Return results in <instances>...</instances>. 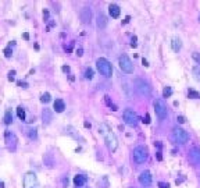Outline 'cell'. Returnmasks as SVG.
Wrapping results in <instances>:
<instances>
[{"label":"cell","instance_id":"6da1fadb","mask_svg":"<svg viewBox=\"0 0 200 188\" xmlns=\"http://www.w3.org/2000/svg\"><path fill=\"white\" fill-rule=\"evenodd\" d=\"M99 132L103 135V138H104V142H106V145H107L108 151H110V152H115L117 148H118V139H117L115 134L111 131L110 126H108V124H106V123L100 124V126H99Z\"/></svg>","mask_w":200,"mask_h":188},{"label":"cell","instance_id":"7a4b0ae2","mask_svg":"<svg viewBox=\"0 0 200 188\" xmlns=\"http://www.w3.org/2000/svg\"><path fill=\"white\" fill-rule=\"evenodd\" d=\"M96 67L99 70V73L102 75H104L106 78H110L111 74H113V67H111L110 62L107 59H104V57H99L96 60Z\"/></svg>","mask_w":200,"mask_h":188},{"label":"cell","instance_id":"3957f363","mask_svg":"<svg viewBox=\"0 0 200 188\" xmlns=\"http://www.w3.org/2000/svg\"><path fill=\"white\" fill-rule=\"evenodd\" d=\"M133 159H135L136 163H144L147 160V156H149V151H147L146 146L139 145L133 149Z\"/></svg>","mask_w":200,"mask_h":188},{"label":"cell","instance_id":"277c9868","mask_svg":"<svg viewBox=\"0 0 200 188\" xmlns=\"http://www.w3.org/2000/svg\"><path fill=\"white\" fill-rule=\"evenodd\" d=\"M122 118H124L125 124H128V126H131V127L138 126V123H139L138 114H136V112L132 109H125L124 113H122Z\"/></svg>","mask_w":200,"mask_h":188},{"label":"cell","instance_id":"5b68a950","mask_svg":"<svg viewBox=\"0 0 200 188\" xmlns=\"http://www.w3.org/2000/svg\"><path fill=\"white\" fill-rule=\"evenodd\" d=\"M22 185L24 188H39V182H38V177L33 171H28L25 173L24 178H22Z\"/></svg>","mask_w":200,"mask_h":188},{"label":"cell","instance_id":"8992f818","mask_svg":"<svg viewBox=\"0 0 200 188\" xmlns=\"http://www.w3.org/2000/svg\"><path fill=\"white\" fill-rule=\"evenodd\" d=\"M118 64H119V68H121L124 73H127V74H132L133 73V64H132L131 59L127 56V54H122V56H119Z\"/></svg>","mask_w":200,"mask_h":188},{"label":"cell","instance_id":"52a82bcc","mask_svg":"<svg viewBox=\"0 0 200 188\" xmlns=\"http://www.w3.org/2000/svg\"><path fill=\"white\" fill-rule=\"evenodd\" d=\"M153 106H154V112H156V114L158 116V118H165L167 117V106L161 99H156Z\"/></svg>","mask_w":200,"mask_h":188},{"label":"cell","instance_id":"ba28073f","mask_svg":"<svg viewBox=\"0 0 200 188\" xmlns=\"http://www.w3.org/2000/svg\"><path fill=\"white\" fill-rule=\"evenodd\" d=\"M172 135H174V139L179 143H185V142H188V139H189V134L183 128H181V127L174 128Z\"/></svg>","mask_w":200,"mask_h":188},{"label":"cell","instance_id":"9c48e42d","mask_svg":"<svg viewBox=\"0 0 200 188\" xmlns=\"http://www.w3.org/2000/svg\"><path fill=\"white\" fill-rule=\"evenodd\" d=\"M135 87L140 95H150V87L143 79H135Z\"/></svg>","mask_w":200,"mask_h":188},{"label":"cell","instance_id":"30bf717a","mask_svg":"<svg viewBox=\"0 0 200 188\" xmlns=\"http://www.w3.org/2000/svg\"><path fill=\"white\" fill-rule=\"evenodd\" d=\"M79 17H81V21H82L83 24H90L92 21V10L90 7H82L79 11Z\"/></svg>","mask_w":200,"mask_h":188},{"label":"cell","instance_id":"8fae6325","mask_svg":"<svg viewBox=\"0 0 200 188\" xmlns=\"http://www.w3.org/2000/svg\"><path fill=\"white\" fill-rule=\"evenodd\" d=\"M139 182H140L143 187H149V185L152 184V174H150V171H147V170L142 171V173L139 174Z\"/></svg>","mask_w":200,"mask_h":188},{"label":"cell","instance_id":"7c38bea8","mask_svg":"<svg viewBox=\"0 0 200 188\" xmlns=\"http://www.w3.org/2000/svg\"><path fill=\"white\" fill-rule=\"evenodd\" d=\"M189 159H190L193 163L199 164V163H200V148L193 146V148L189 151Z\"/></svg>","mask_w":200,"mask_h":188},{"label":"cell","instance_id":"4fadbf2b","mask_svg":"<svg viewBox=\"0 0 200 188\" xmlns=\"http://www.w3.org/2000/svg\"><path fill=\"white\" fill-rule=\"evenodd\" d=\"M42 120H43V124L44 126H47V124L52 123L53 120V112L50 109H43V112H42Z\"/></svg>","mask_w":200,"mask_h":188},{"label":"cell","instance_id":"5bb4252c","mask_svg":"<svg viewBox=\"0 0 200 188\" xmlns=\"http://www.w3.org/2000/svg\"><path fill=\"white\" fill-rule=\"evenodd\" d=\"M86 181H88V177H86L85 174H77V176L74 177V184L77 185V187H83V185L86 184Z\"/></svg>","mask_w":200,"mask_h":188},{"label":"cell","instance_id":"9a60e30c","mask_svg":"<svg viewBox=\"0 0 200 188\" xmlns=\"http://www.w3.org/2000/svg\"><path fill=\"white\" fill-rule=\"evenodd\" d=\"M108 13H110V15L113 18H118L119 14H121V9L117 4H110L108 6Z\"/></svg>","mask_w":200,"mask_h":188},{"label":"cell","instance_id":"2e32d148","mask_svg":"<svg viewBox=\"0 0 200 188\" xmlns=\"http://www.w3.org/2000/svg\"><path fill=\"white\" fill-rule=\"evenodd\" d=\"M171 48H172V50L174 52H179L181 49H182V41L179 39V38H177V36H174L171 39Z\"/></svg>","mask_w":200,"mask_h":188},{"label":"cell","instance_id":"e0dca14e","mask_svg":"<svg viewBox=\"0 0 200 188\" xmlns=\"http://www.w3.org/2000/svg\"><path fill=\"white\" fill-rule=\"evenodd\" d=\"M107 23H108V20H107V17H106L104 14H99V15H97L96 24H97V27H99L100 29H104L106 27H107Z\"/></svg>","mask_w":200,"mask_h":188},{"label":"cell","instance_id":"ac0fdd59","mask_svg":"<svg viewBox=\"0 0 200 188\" xmlns=\"http://www.w3.org/2000/svg\"><path fill=\"white\" fill-rule=\"evenodd\" d=\"M65 109V103H64L63 99H56L54 100V110L57 113H63Z\"/></svg>","mask_w":200,"mask_h":188},{"label":"cell","instance_id":"d6986e66","mask_svg":"<svg viewBox=\"0 0 200 188\" xmlns=\"http://www.w3.org/2000/svg\"><path fill=\"white\" fill-rule=\"evenodd\" d=\"M43 163L47 166V167H53L54 164V159H53V155L52 153H46L43 156Z\"/></svg>","mask_w":200,"mask_h":188},{"label":"cell","instance_id":"ffe728a7","mask_svg":"<svg viewBox=\"0 0 200 188\" xmlns=\"http://www.w3.org/2000/svg\"><path fill=\"white\" fill-rule=\"evenodd\" d=\"M13 123V114H11V112L10 110H7V112H6V114H4V124H11Z\"/></svg>","mask_w":200,"mask_h":188},{"label":"cell","instance_id":"44dd1931","mask_svg":"<svg viewBox=\"0 0 200 188\" xmlns=\"http://www.w3.org/2000/svg\"><path fill=\"white\" fill-rule=\"evenodd\" d=\"M192 73H193L194 79L200 82V66H196V67H193V70H192Z\"/></svg>","mask_w":200,"mask_h":188},{"label":"cell","instance_id":"7402d4cb","mask_svg":"<svg viewBox=\"0 0 200 188\" xmlns=\"http://www.w3.org/2000/svg\"><path fill=\"white\" fill-rule=\"evenodd\" d=\"M17 116H18L19 120H25V110L22 106H18L17 107Z\"/></svg>","mask_w":200,"mask_h":188},{"label":"cell","instance_id":"603a6c76","mask_svg":"<svg viewBox=\"0 0 200 188\" xmlns=\"http://www.w3.org/2000/svg\"><path fill=\"white\" fill-rule=\"evenodd\" d=\"M188 96L189 98H192V99H200V93L196 92L194 89H189L188 91Z\"/></svg>","mask_w":200,"mask_h":188},{"label":"cell","instance_id":"cb8c5ba5","mask_svg":"<svg viewBox=\"0 0 200 188\" xmlns=\"http://www.w3.org/2000/svg\"><path fill=\"white\" fill-rule=\"evenodd\" d=\"M171 95H172L171 87H164V89H163V96H164V98H169Z\"/></svg>","mask_w":200,"mask_h":188},{"label":"cell","instance_id":"d4e9b609","mask_svg":"<svg viewBox=\"0 0 200 188\" xmlns=\"http://www.w3.org/2000/svg\"><path fill=\"white\" fill-rule=\"evenodd\" d=\"M28 137H29L31 139H36V138H38V132H36V130L35 128L28 130Z\"/></svg>","mask_w":200,"mask_h":188},{"label":"cell","instance_id":"484cf974","mask_svg":"<svg viewBox=\"0 0 200 188\" xmlns=\"http://www.w3.org/2000/svg\"><path fill=\"white\" fill-rule=\"evenodd\" d=\"M40 102H42V103H49V102H50V93L49 92H44L43 95L40 96Z\"/></svg>","mask_w":200,"mask_h":188},{"label":"cell","instance_id":"4316f807","mask_svg":"<svg viewBox=\"0 0 200 188\" xmlns=\"http://www.w3.org/2000/svg\"><path fill=\"white\" fill-rule=\"evenodd\" d=\"M85 78L86 79H92V78H93V70H92L90 67L85 70Z\"/></svg>","mask_w":200,"mask_h":188},{"label":"cell","instance_id":"83f0119b","mask_svg":"<svg viewBox=\"0 0 200 188\" xmlns=\"http://www.w3.org/2000/svg\"><path fill=\"white\" fill-rule=\"evenodd\" d=\"M3 52H4V56L7 57V59H10V57L13 56V50H11V48H10V46H8V48H6Z\"/></svg>","mask_w":200,"mask_h":188},{"label":"cell","instance_id":"f1b7e54d","mask_svg":"<svg viewBox=\"0 0 200 188\" xmlns=\"http://www.w3.org/2000/svg\"><path fill=\"white\" fill-rule=\"evenodd\" d=\"M192 57H193V60L197 63V64H200V54L197 53V52H193V53H192Z\"/></svg>","mask_w":200,"mask_h":188},{"label":"cell","instance_id":"f546056e","mask_svg":"<svg viewBox=\"0 0 200 188\" xmlns=\"http://www.w3.org/2000/svg\"><path fill=\"white\" fill-rule=\"evenodd\" d=\"M8 81H14V79H15V71L14 70H11V71H8Z\"/></svg>","mask_w":200,"mask_h":188},{"label":"cell","instance_id":"4dcf8cb0","mask_svg":"<svg viewBox=\"0 0 200 188\" xmlns=\"http://www.w3.org/2000/svg\"><path fill=\"white\" fill-rule=\"evenodd\" d=\"M158 188H169V184H168V182L160 181V182H158Z\"/></svg>","mask_w":200,"mask_h":188},{"label":"cell","instance_id":"1f68e13d","mask_svg":"<svg viewBox=\"0 0 200 188\" xmlns=\"http://www.w3.org/2000/svg\"><path fill=\"white\" fill-rule=\"evenodd\" d=\"M17 84H18V87L24 88V89H25V88H28V84H27V82H25V81H18V82H17Z\"/></svg>","mask_w":200,"mask_h":188},{"label":"cell","instance_id":"d6a6232c","mask_svg":"<svg viewBox=\"0 0 200 188\" xmlns=\"http://www.w3.org/2000/svg\"><path fill=\"white\" fill-rule=\"evenodd\" d=\"M177 121H178L179 124H183V123H185V117H183V116H178V117H177Z\"/></svg>","mask_w":200,"mask_h":188},{"label":"cell","instance_id":"836d02e7","mask_svg":"<svg viewBox=\"0 0 200 188\" xmlns=\"http://www.w3.org/2000/svg\"><path fill=\"white\" fill-rule=\"evenodd\" d=\"M142 121H143L144 124H149V123H150V116H149V114H146V116H144V118H143Z\"/></svg>","mask_w":200,"mask_h":188},{"label":"cell","instance_id":"e575fe53","mask_svg":"<svg viewBox=\"0 0 200 188\" xmlns=\"http://www.w3.org/2000/svg\"><path fill=\"white\" fill-rule=\"evenodd\" d=\"M131 46H132V48H136V46H138V43H136V36H133V38H132V42H131Z\"/></svg>","mask_w":200,"mask_h":188},{"label":"cell","instance_id":"d590c367","mask_svg":"<svg viewBox=\"0 0 200 188\" xmlns=\"http://www.w3.org/2000/svg\"><path fill=\"white\" fill-rule=\"evenodd\" d=\"M77 54H78V56H82V54H83V50H82V48L77 49Z\"/></svg>","mask_w":200,"mask_h":188},{"label":"cell","instance_id":"8d00e7d4","mask_svg":"<svg viewBox=\"0 0 200 188\" xmlns=\"http://www.w3.org/2000/svg\"><path fill=\"white\" fill-rule=\"evenodd\" d=\"M142 63H143L144 67H149V63H147V60H146V59H142Z\"/></svg>","mask_w":200,"mask_h":188},{"label":"cell","instance_id":"74e56055","mask_svg":"<svg viewBox=\"0 0 200 188\" xmlns=\"http://www.w3.org/2000/svg\"><path fill=\"white\" fill-rule=\"evenodd\" d=\"M63 71H64V73H68L69 67H68V66H63Z\"/></svg>","mask_w":200,"mask_h":188},{"label":"cell","instance_id":"f35d334b","mask_svg":"<svg viewBox=\"0 0 200 188\" xmlns=\"http://www.w3.org/2000/svg\"><path fill=\"white\" fill-rule=\"evenodd\" d=\"M157 159H158V160H163V156H161V152H160V151L157 152Z\"/></svg>","mask_w":200,"mask_h":188},{"label":"cell","instance_id":"ab89813d","mask_svg":"<svg viewBox=\"0 0 200 188\" xmlns=\"http://www.w3.org/2000/svg\"><path fill=\"white\" fill-rule=\"evenodd\" d=\"M83 126H85V127H86V128H90V124H89V123H88V121H85V124H83Z\"/></svg>","mask_w":200,"mask_h":188},{"label":"cell","instance_id":"60d3db41","mask_svg":"<svg viewBox=\"0 0 200 188\" xmlns=\"http://www.w3.org/2000/svg\"><path fill=\"white\" fill-rule=\"evenodd\" d=\"M156 145H157L158 149H161V146H163V145H161V142H156Z\"/></svg>","mask_w":200,"mask_h":188},{"label":"cell","instance_id":"b9f144b4","mask_svg":"<svg viewBox=\"0 0 200 188\" xmlns=\"http://www.w3.org/2000/svg\"><path fill=\"white\" fill-rule=\"evenodd\" d=\"M24 39H29V35H28L27 32H25V34H24Z\"/></svg>","mask_w":200,"mask_h":188},{"label":"cell","instance_id":"7bdbcfd3","mask_svg":"<svg viewBox=\"0 0 200 188\" xmlns=\"http://www.w3.org/2000/svg\"><path fill=\"white\" fill-rule=\"evenodd\" d=\"M199 21H200V17H199Z\"/></svg>","mask_w":200,"mask_h":188}]
</instances>
